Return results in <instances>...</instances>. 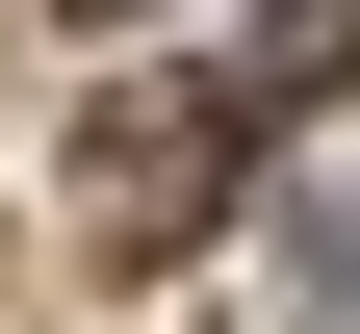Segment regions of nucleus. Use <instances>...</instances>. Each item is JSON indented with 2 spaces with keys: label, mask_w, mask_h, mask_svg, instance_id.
Returning <instances> with one entry per match:
<instances>
[{
  "label": "nucleus",
  "mask_w": 360,
  "mask_h": 334,
  "mask_svg": "<svg viewBox=\"0 0 360 334\" xmlns=\"http://www.w3.org/2000/svg\"><path fill=\"white\" fill-rule=\"evenodd\" d=\"M335 77H360V0H257L232 52H206V129H309Z\"/></svg>",
  "instance_id": "2"
},
{
  "label": "nucleus",
  "mask_w": 360,
  "mask_h": 334,
  "mask_svg": "<svg viewBox=\"0 0 360 334\" xmlns=\"http://www.w3.org/2000/svg\"><path fill=\"white\" fill-rule=\"evenodd\" d=\"M52 26H155V0H52Z\"/></svg>",
  "instance_id": "3"
},
{
  "label": "nucleus",
  "mask_w": 360,
  "mask_h": 334,
  "mask_svg": "<svg viewBox=\"0 0 360 334\" xmlns=\"http://www.w3.org/2000/svg\"><path fill=\"white\" fill-rule=\"evenodd\" d=\"M206 155H232V129H206V77H180V103H103V129H77V206H103L129 257H180V206H206Z\"/></svg>",
  "instance_id": "1"
}]
</instances>
